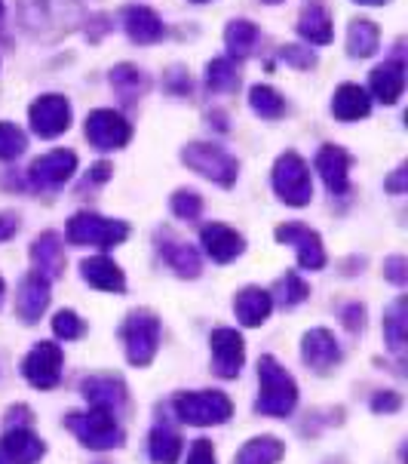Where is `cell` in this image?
<instances>
[{"label":"cell","instance_id":"obj_1","mask_svg":"<svg viewBox=\"0 0 408 464\" xmlns=\"http://www.w3.org/2000/svg\"><path fill=\"white\" fill-rule=\"evenodd\" d=\"M258 382H261V394H258L255 409L270 419H286L298 403L295 379L282 369L273 357L258 360Z\"/></svg>","mask_w":408,"mask_h":464},{"label":"cell","instance_id":"obj_2","mask_svg":"<svg viewBox=\"0 0 408 464\" xmlns=\"http://www.w3.org/2000/svg\"><path fill=\"white\" fill-rule=\"evenodd\" d=\"M129 237V225L117 222V218H105L99 212H77L68 222V240L74 246H99L111 249L117 243Z\"/></svg>","mask_w":408,"mask_h":464},{"label":"cell","instance_id":"obj_3","mask_svg":"<svg viewBox=\"0 0 408 464\" xmlns=\"http://www.w3.org/2000/svg\"><path fill=\"white\" fill-rule=\"evenodd\" d=\"M176 415L185 424L194 428H209V424H222L233 415V403L222 391H191V394H178L172 400Z\"/></svg>","mask_w":408,"mask_h":464},{"label":"cell","instance_id":"obj_4","mask_svg":"<svg viewBox=\"0 0 408 464\" xmlns=\"http://www.w3.org/2000/svg\"><path fill=\"white\" fill-rule=\"evenodd\" d=\"M65 428L90 450H114L123 443V430L105 409H90V412H68Z\"/></svg>","mask_w":408,"mask_h":464},{"label":"cell","instance_id":"obj_5","mask_svg":"<svg viewBox=\"0 0 408 464\" xmlns=\"http://www.w3.org/2000/svg\"><path fill=\"white\" fill-rule=\"evenodd\" d=\"M123 348L132 366H147L160 348V320L151 311H132L127 324L120 326Z\"/></svg>","mask_w":408,"mask_h":464},{"label":"cell","instance_id":"obj_6","mask_svg":"<svg viewBox=\"0 0 408 464\" xmlns=\"http://www.w3.org/2000/svg\"><path fill=\"white\" fill-rule=\"evenodd\" d=\"M273 191L280 194L282 203L289 207H308L313 198L310 185V169L295 151L280 154V160L273 163Z\"/></svg>","mask_w":408,"mask_h":464},{"label":"cell","instance_id":"obj_7","mask_svg":"<svg viewBox=\"0 0 408 464\" xmlns=\"http://www.w3.org/2000/svg\"><path fill=\"white\" fill-rule=\"evenodd\" d=\"M182 160L194 172H200L203 179H209V182H215V185L231 188L237 182V172H240L237 160H233L224 148L209 145V141H191L182 151Z\"/></svg>","mask_w":408,"mask_h":464},{"label":"cell","instance_id":"obj_8","mask_svg":"<svg viewBox=\"0 0 408 464\" xmlns=\"http://www.w3.org/2000/svg\"><path fill=\"white\" fill-rule=\"evenodd\" d=\"M86 139L99 151H117V148L129 145L132 127L123 114L111 111V108H99V111L86 117Z\"/></svg>","mask_w":408,"mask_h":464},{"label":"cell","instance_id":"obj_9","mask_svg":"<svg viewBox=\"0 0 408 464\" xmlns=\"http://www.w3.org/2000/svg\"><path fill=\"white\" fill-rule=\"evenodd\" d=\"M22 372L25 379L41 391L56 388L62 379V348L56 342H41L34 351L22 360Z\"/></svg>","mask_w":408,"mask_h":464},{"label":"cell","instance_id":"obj_10","mask_svg":"<svg viewBox=\"0 0 408 464\" xmlns=\"http://www.w3.org/2000/svg\"><path fill=\"white\" fill-rule=\"evenodd\" d=\"M28 117H31V130H34L37 136L56 139L71 127V105L65 96L50 92V96H41L34 105H31Z\"/></svg>","mask_w":408,"mask_h":464},{"label":"cell","instance_id":"obj_11","mask_svg":"<svg viewBox=\"0 0 408 464\" xmlns=\"http://www.w3.org/2000/svg\"><path fill=\"white\" fill-rule=\"evenodd\" d=\"M277 240L289 243V246H295L298 262H301V267H308V271H319V267H326L323 240H319V234L310 231L308 225H298V222L280 225L277 227Z\"/></svg>","mask_w":408,"mask_h":464},{"label":"cell","instance_id":"obj_12","mask_svg":"<svg viewBox=\"0 0 408 464\" xmlns=\"http://www.w3.org/2000/svg\"><path fill=\"white\" fill-rule=\"evenodd\" d=\"M212 344V369H215V375H222V379H237L240 369H242V357H246V351H242V335L237 329H215L209 338Z\"/></svg>","mask_w":408,"mask_h":464},{"label":"cell","instance_id":"obj_13","mask_svg":"<svg viewBox=\"0 0 408 464\" xmlns=\"http://www.w3.org/2000/svg\"><path fill=\"white\" fill-rule=\"evenodd\" d=\"M74 169H77L74 151H50L31 163L28 179L34 188H62L74 176Z\"/></svg>","mask_w":408,"mask_h":464},{"label":"cell","instance_id":"obj_14","mask_svg":"<svg viewBox=\"0 0 408 464\" xmlns=\"http://www.w3.org/2000/svg\"><path fill=\"white\" fill-rule=\"evenodd\" d=\"M157 249H160V256L166 258V265L178 274V277H200L197 249H194L191 243H185L182 237H176L169 227L157 231Z\"/></svg>","mask_w":408,"mask_h":464},{"label":"cell","instance_id":"obj_15","mask_svg":"<svg viewBox=\"0 0 408 464\" xmlns=\"http://www.w3.org/2000/svg\"><path fill=\"white\" fill-rule=\"evenodd\" d=\"M46 446L28 428H10L0 440V464H37L43 459Z\"/></svg>","mask_w":408,"mask_h":464},{"label":"cell","instance_id":"obj_16","mask_svg":"<svg viewBox=\"0 0 408 464\" xmlns=\"http://www.w3.org/2000/svg\"><path fill=\"white\" fill-rule=\"evenodd\" d=\"M50 304V280H43L41 274H28L22 280L19 293H15V314L22 324H37L41 314Z\"/></svg>","mask_w":408,"mask_h":464},{"label":"cell","instance_id":"obj_17","mask_svg":"<svg viewBox=\"0 0 408 464\" xmlns=\"http://www.w3.org/2000/svg\"><path fill=\"white\" fill-rule=\"evenodd\" d=\"M83 397L86 403L92 409H105V412H117L123 403H127V384L120 379H114V375H90V379H83Z\"/></svg>","mask_w":408,"mask_h":464},{"label":"cell","instance_id":"obj_18","mask_svg":"<svg viewBox=\"0 0 408 464\" xmlns=\"http://www.w3.org/2000/svg\"><path fill=\"white\" fill-rule=\"evenodd\" d=\"M120 22H123V31L129 34L132 44L145 46V44H157L163 37V22L151 6H138V4L123 6Z\"/></svg>","mask_w":408,"mask_h":464},{"label":"cell","instance_id":"obj_19","mask_svg":"<svg viewBox=\"0 0 408 464\" xmlns=\"http://www.w3.org/2000/svg\"><path fill=\"white\" fill-rule=\"evenodd\" d=\"M301 353H304V363H308L313 372H328V369L338 366V360H341V348L328 329H310V333L304 335Z\"/></svg>","mask_w":408,"mask_h":464},{"label":"cell","instance_id":"obj_20","mask_svg":"<svg viewBox=\"0 0 408 464\" xmlns=\"http://www.w3.org/2000/svg\"><path fill=\"white\" fill-rule=\"evenodd\" d=\"M317 169L323 176L326 188L332 194H347V179H350V154L338 145H326L317 154Z\"/></svg>","mask_w":408,"mask_h":464},{"label":"cell","instance_id":"obj_21","mask_svg":"<svg viewBox=\"0 0 408 464\" xmlns=\"http://www.w3.org/2000/svg\"><path fill=\"white\" fill-rule=\"evenodd\" d=\"M31 258H34V274H41L43 280H56L65 271V246H62L59 234L46 231L34 243H31Z\"/></svg>","mask_w":408,"mask_h":464},{"label":"cell","instance_id":"obj_22","mask_svg":"<svg viewBox=\"0 0 408 464\" xmlns=\"http://www.w3.org/2000/svg\"><path fill=\"white\" fill-rule=\"evenodd\" d=\"M200 240H203V249H206V253L215 258L218 265L233 262V258L242 253V246H246V243H242V237H240L237 231H233V227L218 225V222L203 227Z\"/></svg>","mask_w":408,"mask_h":464},{"label":"cell","instance_id":"obj_23","mask_svg":"<svg viewBox=\"0 0 408 464\" xmlns=\"http://www.w3.org/2000/svg\"><path fill=\"white\" fill-rule=\"evenodd\" d=\"M368 90H372V96L384 102V105H396L399 96H403L405 90V71H403V62L399 59H390L384 62L372 71V77H368Z\"/></svg>","mask_w":408,"mask_h":464},{"label":"cell","instance_id":"obj_24","mask_svg":"<svg viewBox=\"0 0 408 464\" xmlns=\"http://www.w3.org/2000/svg\"><path fill=\"white\" fill-rule=\"evenodd\" d=\"M270 308H273V302H270L268 289H261V286H246L233 298V311H237V320L242 326H261L264 320H268Z\"/></svg>","mask_w":408,"mask_h":464},{"label":"cell","instance_id":"obj_25","mask_svg":"<svg viewBox=\"0 0 408 464\" xmlns=\"http://www.w3.org/2000/svg\"><path fill=\"white\" fill-rule=\"evenodd\" d=\"M81 271H83V280L90 283V286L101 289V293H123V286H127L123 271L105 256L86 258V262L81 265Z\"/></svg>","mask_w":408,"mask_h":464},{"label":"cell","instance_id":"obj_26","mask_svg":"<svg viewBox=\"0 0 408 464\" xmlns=\"http://www.w3.org/2000/svg\"><path fill=\"white\" fill-rule=\"evenodd\" d=\"M368 108H372V99H368V92L359 83H344L335 90L332 114L338 117V121L353 123V121H359V117H365Z\"/></svg>","mask_w":408,"mask_h":464},{"label":"cell","instance_id":"obj_27","mask_svg":"<svg viewBox=\"0 0 408 464\" xmlns=\"http://www.w3.org/2000/svg\"><path fill=\"white\" fill-rule=\"evenodd\" d=\"M381 31L372 19H353L347 28V53L353 59H368L378 53Z\"/></svg>","mask_w":408,"mask_h":464},{"label":"cell","instance_id":"obj_28","mask_svg":"<svg viewBox=\"0 0 408 464\" xmlns=\"http://www.w3.org/2000/svg\"><path fill=\"white\" fill-rule=\"evenodd\" d=\"M147 452H151L157 464H176L182 459V437L172 428H166V424H157L151 437H147Z\"/></svg>","mask_w":408,"mask_h":464},{"label":"cell","instance_id":"obj_29","mask_svg":"<svg viewBox=\"0 0 408 464\" xmlns=\"http://www.w3.org/2000/svg\"><path fill=\"white\" fill-rule=\"evenodd\" d=\"M111 86H114V92L120 96L123 105H132L136 99L145 96V90H147V77L141 74V71L136 65H117L111 71Z\"/></svg>","mask_w":408,"mask_h":464},{"label":"cell","instance_id":"obj_30","mask_svg":"<svg viewBox=\"0 0 408 464\" xmlns=\"http://www.w3.org/2000/svg\"><path fill=\"white\" fill-rule=\"evenodd\" d=\"M286 452V446L277 437H255L237 452L233 464H277Z\"/></svg>","mask_w":408,"mask_h":464},{"label":"cell","instance_id":"obj_31","mask_svg":"<svg viewBox=\"0 0 408 464\" xmlns=\"http://www.w3.org/2000/svg\"><path fill=\"white\" fill-rule=\"evenodd\" d=\"M255 41H258V28L252 22L246 19H233L231 25L224 31V44H227V53H231V59H249L255 50Z\"/></svg>","mask_w":408,"mask_h":464},{"label":"cell","instance_id":"obj_32","mask_svg":"<svg viewBox=\"0 0 408 464\" xmlns=\"http://www.w3.org/2000/svg\"><path fill=\"white\" fill-rule=\"evenodd\" d=\"M298 34L310 44L326 46L332 41V15H328L323 6H310V10H304L301 22H298Z\"/></svg>","mask_w":408,"mask_h":464},{"label":"cell","instance_id":"obj_33","mask_svg":"<svg viewBox=\"0 0 408 464\" xmlns=\"http://www.w3.org/2000/svg\"><path fill=\"white\" fill-rule=\"evenodd\" d=\"M405 295L396 298L390 304L387 317H384V338H387V348L394 353H403L405 348V338H408V314H405Z\"/></svg>","mask_w":408,"mask_h":464},{"label":"cell","instance_id":"obj_34","mask_svg":"<svg viewBox=\"0 0 408 464\" xmlns=\"http://www.w3.org/2000/svg\"><path fill=\"white\" fill-rule=\"evenodd\" d=\"M249 105H252V111L258 117H264V121H277V117L286 114V99H282L273 86H252Z\"/></svg>","mask_w":408,"mask_h":464},{"label":"cell","instance_id":"obj_35","mask_svg":"<svg viewBox=\"0 0 408 464\" xmlns=\"http://www.w3.org/2000/svg\"><path fill=\"white\" fill-rule=\"evenodd\" d=\"M206 86L212 92H233L240 86V74L231 59H212L206 65Z\"/></svg>","mask_w":408,"mask_h":464},{"label":"cell","instance_id":"obj_36","mask_svg":"<svg viewBox=\"0 0 408 464\" xmlns=\"http://www.w3.org/2000/svg\"><path fill=\"white\" fill-rule=\"evenodd\" d=\"M308 283H304L298 274H286V277H280L277 283H273V289H270V302H280L282 308H292V304L298 302H304L308 298Z\"/></svg>","mask_w":408,"mask_h":464},{"label":"cell","instance_id":"obj_37","mask_svg":"<svg viewBox=\"0 0 408 464\" xmlns=\"http://www.w3.org/2000/svg\"><path fill=\"white\" fill-rule=\"evenodd\" d=\"M25 151V132L15 123H0V160H15Z\"/></svg>","mask_w":408,"mask_h":464},{"label":"cell","instance_id":"obj_38","mask_svg":"<svg viewBox=\"0 0 408 464\" xmlns=\"http://www.w3.org/2000/svg\"><path fill=\"white\" fill-rule=\"evenodd\" d=\"M172 212H176L178 218L194 222V218H200V212H203V198L197 191H191V188H182V191L172 194Z\"/></svg>","mask_w":408,"mask_h":464},{"label":"cell","instance_id":"obj_39","mask_svg":"<svg viewBox=\"0 0 408 464\" xmlns=\"http://www.w3.org/2000/svg\"><path fill=\"white\" fill-rule=\"evenodd\" d=\"M52 333L59 338H65V342H71V338H81L86 333V326L74 311H59L56 317H52Z\"/></svg>","mask_w":408,"mask_h":464},{"label":"cell","instance_id":"obj_40","mask_svg":"<svg viewBox=\"0 0 408 464\" xmlns=\"http://www.w3.org/2000/svg\"><path fill=\"white\" fill-rule=\"evenodd\" d=\"M408 262L403 256H390L387 262H384V277H387L390 283H396V286H405L408 280Z\"/></svg>","mask_w":408,"mask_h":464},{"label":"cell","instance_id":"obj_41","mask_svg":"<svg viewBox=\"0 0 408 464\" xmlns=\"http://www.w3.org/2000/svg\"><path fill=\"white\" fill-rule=\"evenodd\" d=\"M282 59H286L289 65H295V68L317 65V56H313L310 50H301V46H286V50H282Z\"/></svg>","mask_w":408,"mask_h":464},{"label":"cell","instance_id":"obj_42","mask_svg":"<svg viewBox=\"0 0 408 464\" xmlns=\"http://www.w3.org/2000/svg\"><path fill=\"white\" fill-rule=\"evenodd\" d=\"M187 464H215V450H212L209 440H197V443L191 446Z\"/></svg>","mask_w":408,"mask_h":464},{"label":"cell","instance_id":"obj_43","mask_svg":"<svg viewBox=\"0 0 408 464\" xmlns=\"http://www.w3.org/2000/svg\"><path fill=\"white\" fill-rule=\"evenodd\" d=\"M363 324H365L363 304H347V308H344V326H347L350 333H356V329H363Z\"/></svg>","mask_w":408,"mask_h":464},{"label":"cell","instance_id":"obj_44","mask_svg":"<svg viewBox=\"0 0 408 464\" xmlns=\"http://www.w3.org/2000/svg\"><path fill=\"white\" fill-rule=\"evenodd\" d=\"M399 406H403V400H399V394H390V391H384V394H378L372 400L375 412H396Z\"/></svg>","mask_w":408,"mask_h":464},{"label":"cell","instance_id":"obj_45","mask_svg":"<svg viewBox=\"0 0 408 464\" xmlns=\"http://www.w3.org/2000/svg\"><path fill=\"white\" fill-rule=\"evenodd\" d=\"M19 231V216L15 212H0V240H10Z\"/></svg>","mask_w":408,"mask_h":464},{"label":"cell","instance_id":"obj_46","mask_svg":"<svg viewBox=\"0 0 408 464\" xmlns=\"http://www.w3.org/2000/svg\"><path fill=\"white\" fill-rule=\"evenodd\" d=\"M405 179H408V167H399L394 176L387 179V191L394 194H405Z\"/></svg>","mask_w":408,"mask_h":464},{"label":"cell","instance_id":"obj_47","mask_svg":"<svg viewBox=\"0 0 408 464\" xmlns=\"http://www.w3.org/2000/svg\"><path fill=\"white\" fill-rule=\"evenodd\" d=\"M111 163H105V160H101V163H96V167H92V172H90V179H86V185H90V182H105V179H111Z\"/></svg>","mask_w":408,"mask_h":464},{"label":"cell","instance_id":"obj_48","mask_svg":"<svg viewBox=\"0 0 408 464\" xmlns=\"http://www.w3.org/2000/svg\"><path fill=\"white\" fill-rule=\"evenodd\" d=\"M356 4H365V6H381V4H387V0H356Z\"/></svg>","mask_w":408,"mask_h":464},{"label":"cell","instance_id":"obj_49","mask_svg":"<svg viewBox=\"0 0 408 464\" xmlns=\"http://www.w3.org/2000/svg\"><path fill=\"white\" fill-rule=\"evenodd\" d=\"M4 293H6V286H4V277H0V304H4Z\"/></svg>","mask_w":408,"mask_h":464},{"label":"cell","instance_id":"obj_50","mask_svg":"<svg viewBox=\"0 0 408 464\" xmlns=\"http://www.w3.org/2000/svg\"><path fill=\"white\" fill-rule=\"evenodd\" d=\"M264 4H280V0H264Z\"/></svg>","mask_w":408,"mask_h":464},{"label":"cell","instance_id":"obj_51","mask_svg":"<svg viewBox=\"0 0 408 464\" xmlns=\"http://www.w3.org/2000/svg\"><path fill=\"white\" fill-rule=\"evenodd\" d=\"M194 4H206V0H194Z\"/></svg>","mask_w":408,"mask_h":464}]
</instances>
